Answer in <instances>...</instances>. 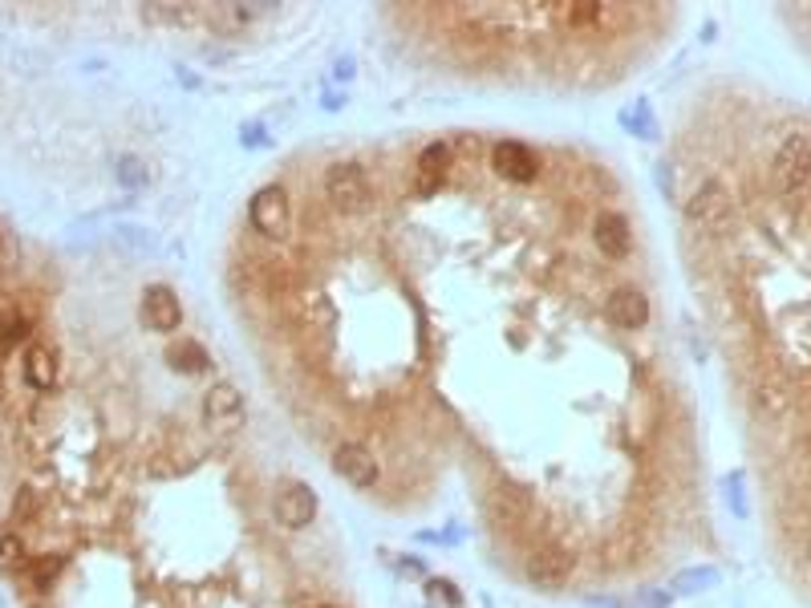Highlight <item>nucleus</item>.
I'll return each mask as SVG.
<instances>
[{
  "label": "nucleus",
  "mask_w": 811,
  "mask_h": 608,
  "mask_svg": "<svg viewBox=\"0 0 811 608\" xmlns=\"http://www.w3.org/2000/svg\"><path fill=\"white\" fill-rule=\"evenodd\" d=\"M771 179H775V191L787 199V203H799V199L808 195L811 187V143L808 134H787L779 150H775L771 159Z\"/></svg>",
  "instance_id": "nucleus-1"
},
{
  "label": "nucleus",
  "mask_w": 811,
  "mask_h": 608,
  "mask_svg": "<svg viewBox=\"0 0 811 608\" xmlns=\"http://www.w3.org/2000/svg\"><path fill=\"white\" fill-rule=\"evenodd\" d=\"M325 199L341 215H361L370 207V174L361 162H333L325 171Z\"/></svg>",
  "instance_id": "nucleus-2"
},
{
  "label": "nucleus",
  "mask_w": 811,
  "mask_h": 608,
  "mask_svg": "<svg viewBox=\"0 0 811 608\" xmlns=\"http://www.w3.org/2000/svg\"><path fill=\"white\" fill-rule=\"evenodd\" d=\"M248 219H252V227L264 239L289 236V227H293V203L284 195V187H277V183L260 187L252 195V203H248Z\"/></svg>",
  "instance_id": "nucleus-3"
},
{
  "label": "nucleus",
  "mask_w": 811,
  "mask_h": 608,
  "mask_svg": "<svg viewBox=\"0 0 811 608\" xmlns=\"http://www.w3.org/2000/svg\"><path fill=\"white\" fill-rule=\"evenodd\" d=\"M272 516H277L280 528L305 531L317 519V491L301 483V478H284L277 495H272Z\"/></svg>",
  "instance_id": "nucleus-4"
},
{
  "label": "nucleus",
  "mask_w": 811,
  "mask_h": 608,
  "mask_svg": "<svg viewBox=\"0 0 811 608\" xmlns=\"http://www.w3.org/2000/svg\"><path fill=\"white\" fill-rule=\"evenodd\" d=\"M572 572H576V555L568 548H560V543H544V548H536L528 555V564H523V576L532 588H544V593H556L564 584L572 581Z\"/></svg>",
  "instance_id": "nucleus-5"
},
{
  "label": "nucleus",
  "mask_w": 811,
  "mask_h": 608,
  "mask_svg": "<svg viewBox=\"0 0 811 608\" xmlns=\"http://www.w3.org/2000/svg\"><path fill=\"white\" fill-rule=\"evenodd\" d=\"M731 219V191L719 179H706L690 199H686V224L698 232H719Z\"/></svg>",
  "instance_id": "nucleus-6"
},
{
  "label": "nucleus",
  "mask_w": 811,
  "mask_h": 608,
  "mask_svg": "<svg viewBox=\"0 0 811 608\" xmlns=\"http://www.w3.org/2000/svg\"><path fill=\"white\" fill-rule=\"evenodd\" d=\"M333 475L346 478L349 487L370 491V487H378L382 466H378L370 447H361V442H341V447L333 450Z\"/></svg>",
  "instance_id": "nucleus-7"
},
{
  "label": "nucleus",
  "mask_w": 811,
  "mask_h": 608,
  "mask_svg": "<svg viewBox=\"0 0 811 608\" xmlns=\"http://www.w3.org/2000/svg\"><path fill=\"white\" fill-rule=\"evenodd\" d=\"M138 317H143V325L155 329V333H174L179 325H183V304H179L174 289H167V284H150V289H143Z\"/></svg>",
  "instance_id": "nucleus-8"
},
{
  "label": "nucleus",
  "mask_w": 811,
  "mask_h": 608,
  "mask_svg": "<svg viewBox=\"0 0 811 608\" xmlns=\"http://www.w3.org/2000/svg\"><path fill=\"white\" fill-rule=\"evenodd\" d=\"M492 167H495V174H499V179H507V183H532L536 174H540V159H536V150H532V146L516 143V138L495 143Z\"/></svg>",
  "instance_id": "nucleus-9"
},
{
  "label": "nucleus",
  "mask_w": 811,
  "mask_h": 608,
  "mask_svg": "<svg viewBox=\"0 0 811 608\" xmlns=\"http://www.w3.org/2000/svg\"><path fill=\"white\" fill-rule=\"evenodd\" d=\"M203 423L215 426V430H236L244 423V394L232 382H215L207 394H203Z\"/></svg>",
  "instance_id": "nucleus-10"
},
{
  "label": "nucleus",
  "mask_w": 811,
  "mask_h": 608,
  "mask_svg": "<svg viewBox=\"0 0 811 608\" xmlns=\"http://www.w3.org/2000/svg\"><path fill=\"white\" fill-rule=\"evenodd\" d=\"M605 317H609L612 329H621V333L645 329V325H650V296L641 289H617L609 301H605Z\"/></svg>",
  "instance_id": "nucleus-11"
},
{
  "label": "nucleus",
  "mask_w": 811,
  "mask_h": 608,
  "mask_svg": "<svg viewBox=\"0 0 811 608\" xmlns=\"http://www.w3.org/2000/svg\"><path fill=\"white\" fill-rule=\"evenodd\" d=\"M451 146L447 143H430L423 146V155L414 162V191L418 195H439V187L447 183V174H451Z\"/></svg>",
  "instance_id": "nucleus-12"
},
{
  "label": "nucleus",
  "mask_w": 811,
  "mask_h": 608,
  "mask_svg": "<svg viewBox=\"0 0 811 608\" xmlns=\"http://www.w3.org/2000/svg\"><path fill=\"white\" fill-rule=\"evenodd\" d=\"M593 239H597L600 256H609V260H626L629 248H633V232H629V219L621 212H600L597 224H593Z\"/></svg>",
  "instance_id": "nucleus-13"
},
{
  "label": "nucleus",
  "mask_w": 811,
  "mask_h": 608,
  "mask_svg": "<svg viewBox=\"0 0 811 608\" xmlns=\"http://www.w3.org/2000/svg\"><path fill=\"white\" fill-rule=\"evenodd\" d=\"M552 21L560 29H576V33H588V29H600L609 21V9L605 4H588V0H576V4H552Z\"/></svg>",
  "instance_id": "nucleus-14"
},
{
  "label": "nucleus",
  "mask_w": 811,
  "mask_h": 608,
  "mask_svg": "<svg viewBox=\"0 0 811 608\" xmlns=\"http://www.w3.org/2000/svg\"><path fill=\"white\" fill-rule=\"evenodd\" d=\"M25 382L33 385V390H54L57 353L49 345H29L25 349Z\"/></svg>",
  "instance_id": "nucleus-15"
},
{
  "label": "nucleus",
  "mask_w": 811,
  "mask_h": 608,
  "mask_svg": "<svg viewBox=\"0 0 811 608\" xmlns=\"http://www.w3.org/2000/svg\"><path fill=\"white\" fill-rule=\"evenodd\" d=\"M167 361H171V370H179V373H203L212 365L207 349H203L200 341H191V337H179V341L167 349Z\"/></svg>",
  "instance_id": "nucleus-16"
},
{
  "label": "nucleus",
  "mask_w": 811,
  "mask_h": 608,
  "mask_svg": "<svg viewBox=\"0 0 811 608\" xmlns=\"http://www.w3.org/2000/svg\"><path fill=\"white\" fill-rule=\"evenodd\" d=\"M29 568V552H25V540L21 536H0V572H21Z\"/></svg>",
  "instance_id": "nucleus-17"
},
{
  "label": "nucleus",
  "mask_w": 811,
  "mask_h": 608,
  "mask_svg": "<svg viewBox=\"0 0 811 608\" xmlns=\"http://www.w3.org/2000/svg\"><path fill=\"white\" fill-rule=\"evenodd\" d=\"M25 337H29V320L21 317V313H4V317H0V345H4V349L16 341H25Z\"/></svg>",
  "instance_id": "nucleus-18"
},
{
  "label": "nucleus",
  "mask_w": 811,
  "mask_h": 608,
  "mask_svg": "<svg viewBox=\"0 0 811 608\" xmlns=\"http://www.w3.org/2000/svg\"><path fill=\"white\" fill-rule=\"evenodd\" d=\"M57 572H61V555H41L37 564H33V572H29V576H33V588H49Z\"/></svg>",
  "instance_id": "nucleus-19"
},
{
  "label": "nucleus",
  "mask_w": 811,
  "mask_h": 608,
  "mask_svg": "<svg viewBox=\"0 0 811 608\" xmlns=\"http://www.w3.org/2000/svg\"><path fill=\"white\" fill-rule=\"evenodd\" d=\"M719 581V572L714 568H698V572H682L678 581H674V588L678 593H698V588H706V584Z\"/></svg>",
  "instance_id": "nucleus-20"
},
{
  "label": "nucleus",
  "mask_w": 811,
  "mask_h": 608,
  "mask_svg": "<svg viewBox=\"0 0 811 608\" xmlns=\"http://www.w3.org/2000/svg\"><path fill=\"white\" fill-rule=\"evenodd\" d=\"M119 179L126 187H143V183H147V167H143L138 159H122L119 162Z\"/></svg>",
  "instance_id": "nucleus-21"
},
{
  "label": "nucleus",
  "mask_w": 811,
  "mask_h": 608,
  "mask_svg": "<svg viewBox=\"0 0 811 608\" xmlns=\"http://www.w3.org/2000/svg\"><path fill=\"white\" fill-rule=\"evenodd\" d=\"M33 511H37V495H33V491L25 487V491H21V495L13 499V519H29Z\"/></svg>",
  "instance_id": "nucleus-22"
},
{
  "label": "nucleus",
  "mask_w": 811,
  "mask_h": 608,
  "mask_svg": "<svg viewBox=\"0 0 811 608\" xmlns=\"http://www.w3.org/2000/svg\"><path fill=\"white\" fill-rule=\"evenodd\" d=\"M313 608H329V605H313Z\"/></svg>",
  "instance_id": "nucleus-23"
}]
</instances>
